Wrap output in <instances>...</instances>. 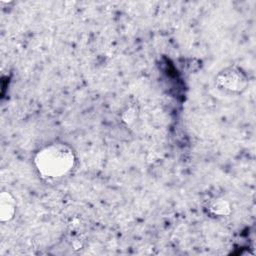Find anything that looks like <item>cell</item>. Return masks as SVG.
I'll return each instance as SVG.
<instances>
[{"mask_svg":"<svg viewBox=\"0 0 256 256\" xmlns=\"http://www.w3.org/2000/svg\"><path fill=\"white\" fill-rule=\"evenodd\" d=\"M76 156L73 149L60 142L50 143L34 156V165L41 177L48 180H57L68 175L74 168Z\"/></svg>","mask_w":256,"mask_h":256,"instance_id":"obj_1","label":"cell"},{"mask_svg":"<svg viewBox=\"0 0 256 256\" xmlns=\"http://www.w3.org/2000/svg\"><path fill=\"white\" fill-rule=\"evenodd\" d=\"M216 85L230 93H242L248 86L247 74L237 66H229L221 70L215 78Z\"/></svg>","mask_w":256,"mask_h":256,"instance_id":"obj_2","label":"cell"},{"mask_svg":"<svg viewBox=\"0 0 256 256\" xmlns=\"http://www.w3.org/2000/svg\"><path fill=\"white\" fill-rule=\"evenodd\" d=\"M16 213V200L8 191H2L0 194V220L2 222L11 221Z\"/></svg>","mask_w":256,"mask_h":256,"instance_id":"obj_3","label":"cell"},{"mask_svg":"<svg viewBox=\"0 0 256 256\" xmlns=\"http://www.w3.org/2000/svg\"><path fill=\"white\" fill-rule=\"evenodd\" d=\"M209 209H210L212 214H214L216 216H220V217L227 216L231 212L230 203L225 199H216V200H214L211 203Z\"/></svg>","mask_w":256,"mask_h":256,"instance_id":"obj_4","label":"cell"}]
</instances>
